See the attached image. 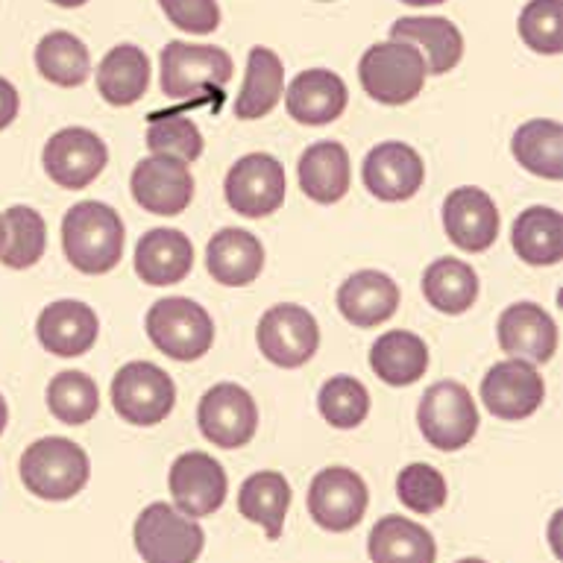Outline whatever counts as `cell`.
I'll use <instances>...</instances> for the list:
<instances>
[{
  "mask_svg": "<svg viewBox=\"0 0 563 563\" xmlns=\"http://www.w3.org/2000/svg\"><path fill=\"white\" fill-rule=\"evenodd\" d=\"M519 35L537 53L558 56L563 51V3L561 0H528L519 12Z\"/></svg>",
  "mask_w": 563,
  "mask_h": 563,
  "instance_id": "41",
  "label": "cell"
},
{
  "mask_svg": "<svg viewBox=\"0 0 563 563\" xmlns=\"http://www.w3.org/2000/svg\"><path fill=\"white\" fill-rule=\"evenodd\" d=\"M369 367L385 385L408 387L420 382L429 369V346L420 334L394 329L376 338L369 346Z\"/></svg>",
  "mask_w": 563,
  "mask_h": 563,
  "instance_id": "28",
  "label": "cell"
},
{
  "mask_svg": "<svg viewBox=\"0 0 563 563\" xmlns=\"http://www.w3.org/2000/svg\"><path fill=\"white\" fill-rule=\"evenodd\" d=\"M126 229L121 214L100 200H82L70 206L62 218V250L79 273L103 276L123 258Z\"/></svg>",
  "mask_w": 563,
  "mask_h": 563,
  "instance_id": "1",
  "label": "cell"
},
{
  "mask_svg": "<svg viewBox=\"0 0 563 563\" xmlns=\"http://www.w3.org/2000/svg\"><path fill=\"white\" fill-rule=\"evenodd\" d=\"M194 267V244L179 229H150L135 246V273L153 288L183 282Z\"/></svg>",
  "mask_w": 563,
  "mask_h": 563,
  "instance_id": "26",
  "label": "cell"
},
{
  "mask_svg": "<svg viewBox=\"0 0 563 563\" xmlns=\"http://www.w3.org/2000/svg\"><path fill=\"white\" fill-rule=\"evenodd\" d=\"M285 91V68L271 47H253L246 56V74L235 100L238 121H258L279 106Z\"/></svg>",
  "mask_w": 563,
  "mask_h": 563,
  "instance_id": "29",
  "label": "cell"
},
{
  "mask_svg": "<svg viewBox=\"0 0 563 563\" xmlns=\"http://www.w3.org/2000/svg\"><path fill=\"white\" fill-rule=\"evenodd\" d=\"M44 170L53 183L68 191H82L103 174L109 162V150L97 132L86 126H65L53 132L51 141L42 150Z\"/></svg>",
  "mask_w": 563,
  "mask_h": 563,
  "instance_id": "13",
  "label": "cell"
},
{
  "mask_svg": "<svg viewBox=\"0 0 563 563\" xmlns=\"http://www.w3.org/2000/svg\"><path fill=\"white\" fill-rule=\"evenodd\" d=\"M202 132L200 126L185 114H150L147 147L153 156L179 158L191 165L202 156Z\"/></svg>",
  "mask_w": 563,
  "mask_h": 563,
  "instance_id": "38",
  "label": "cell"
},
{
  "mask_svg": "<svg viewBox=\"0 0 563 563\" xmlns=\"http://www.w3.org/2000/svg\"><path fill=\"white\" fill-rule=\"evenodd\" d=\"M162 95L170 100H188L200 91H214L232 79V56L211 44L167 42L162 47Z\"/></svg>",
  "mask_w": 563,
  "mask_h": 563,
  "instance_id": "6",
  "label": "cell"
},
{
  "mask_svg": "<svg viewBox=\"0 0 563 563\" xmlns=\"http://www.w3.org/2000/svg\"><path fill=\"white\" fill-rule=\"evenodd\" d=\"M408 7H434V3H443V0H402Z\"/></svg>",
  "mask_w": 563,
  "mask_h": 563,
  "instance_id": "46",
  "label": "cell"
},
{
  "mask_svg": "<svg viewBox=\"0 0 563 563\" xmlns=\"http://www.w3.org/2000/svg\"><path fill=\"white\" fill-rule=\"evenodd\" d=\"M367 191L382 202H405L426 183L422 156L405 141H382L369 150L361 165Z\"/></svg>",
  "mask_w": 563,
  "mask_h": 563,
  "instance_id": "17",
  "label": "cell"
},
{
  "mask_svg": "<svg viewBox=\"0 0 563 563\" xmlns=\"http://www.w3.org/2000/svg\"><path fill=\"white\" fill-rule=\"evenodd\" d=\"M255 341L264 358L282 369H297L314 358L320 346V325L314 314L294 302L267 308L255 329Z\"/></svg>",
  "mask_w": 563,
  "mask_h": 563,
  "instance_id": "9",
  "label": "cell"
},
{
  "mask_svg": "<svg viewBox=\"0 0 563 563\" xmlns=\"http://www.w3.org/2000/svg\"><path fill=\"white\" fill-rule=\"evenodd\" d=\"M290 508V484L276 470L253 473L238 490V510L246 522L264 528L267 540H279Z\"/></svg>",
  "mask_w": 563,
  "mask_h": 563,
  "instance_id": "30",
  "label": "cell"
},
{
  "mask_svg": "<svg viewBox=\"0 0 563 563\" xmlns=\"http://www.w3.org/2000/svg\"><path fill=\"white\" fill-rule=\"evenodd\" d=\"M202 438L211 446L241 449L255 438L258 431V405L246 387L235 382H220L206 390L197 408Z\"/></svg>",
  "mask_w": 563,
  "mask_h": 563,
  "instance_id": "11",
  "label": "cell"
},
{
  "mask_svg": "<svg viewBox=\"0 0 563 563\" xmlns=\"http://www.w3.org/2000/svg\"><path fill=\"white\" fill-rule=\"evenodd\" d=\"M18 109H21V97H18V88L12 86L7 77H0V130H7L9 123L15 121Z\"/></svg>",
  "mask_w": 563,
  "mask_h": 563,
  "instance_id": "43",
  "label": "cell"
},
{
  "mask_svg": "<svg viewBox=\"0 0 563 563\" xmlns=\"http://www.w3.org/2000/svg\"><path fill=\"white\" fill-rule=\"evenodd\" d=\"M510 153L528 174L552 179V183L563 179V126L558 121L537 118V121L522 123L514 132Z\"/></svg>",
  "mask_w": 563,
  "mask_h": 563,
  "instance_id": "34",
  "label": "cell"
},
{
  "mask_svg": "<svg viewBox=\"0 0 563 563\" xmlns=\"http://www.w3.org/2000/svg\"><path fill=\"white\" fill-rule=\"evenodd\" d=\"M367 484L350 466H325L308 487V514L317 526L334 534L350 531L367 514Z\"/></svg>",
  "mask_w": 563,
  "mask_h": 563,
  "instance_id": "12",
  "label": "cell"
},
{
  "mask_svg": "<svg viewBox=\"0 0 563 563\" xmlns=\"http://www.w3.org/2000/svg\"><path fill=\"white\" fill-rule=\"evenodd\" d=\"M338 308L355 329L387 323L399 308V285L382 271H358L338 288Z\"/></svg>",
  "mask_w": 563,
  "mask_h": 563,
  "instance_id": "24",
  "label": "cell"
},
{
  "mask_svg": "<svg viewBox=\"0 0 563 563\" xmlns=\"http://www.w3.org/2000/svg\"><path fill=\"white\" fill-rule=\"evenodd\" d=\"M373 563H434L438 545L429 528L408 517H382L367 537Z\"/></svg>",
  "mask_w": 563,
  "mask_h": 563,
  "instance_id": "27",
  "label": "cell"
},
{
  "mask_svg": "<svg viewBox=\"0 0 563 563\" xmlns=\"http://www.w3.org/2000/svg\"><path fill=\"white\" fill-rule=\"evenodd\" d=\"M132 540L144 563H197L206 545L200 522L167 501H153L141 510Z\"/></svg>",
  "mask_w": 563,
  "mask_h": 563,
  "instance_id": "4",
  "label": "cell"
},
{
  "mask_svg": "<svg viewBox=\"0 0 563 563\" xmlns=\"http://www.w3.org/2000/svg\"><path fill=\"white\" fill-rule=\"evenodd\" d=\"M35 68L53 86L77 88L91 77V56L79 35L53 30L35 47Z\"/></svg>",
  "mask_w": 563,
  "mask_h": 563,
  "instance_id": "35",
  "label": "cell"
},
{
  "mask_svg": "<svg viewBox=\"0 0 563 563\" xmlns=\"http://www.w3.org/2000/svg\"><path fill=\"white\" fill-rule=\"evenodd\" d=\"M320 3H329V0H320Z\"/></svg>",
  "mask_w": 563,
  "mask_h": 563,
  "instance_id": "49",
  "label": "cell"
},
{
  "mask_svg": "<svg viewBox=\"0 0 563 563\" xmlns=\"http://www.w3.org/2000/svg\"><path fill=\"white\" fill-rule=\"evenodd\" d=\"M229 209L244 218H267L285 202V167L271 153H246L229 167L223 183Z\"/></svg>",
  "mask_w": 563,
  "mask_h": 563,
  "instance_id": "10",
  "label": "cell"
},
{
  "mask_svg": "<svg viewBox=\"0 0 563 563\" xmlns=\"http://www.w3.org/2000/svg\"><path fill=\"white\" fill-rule=\"evenodd\" d=\"M317 408L332 429H358L369 413L367 387L352 376H332L317 394Z\"/></svg>",
  "mask_w": 563,
  "mask_h": 563,
  "instance_id": "39",
  "label": "cell"
},
{
  "mask_svg": "<svg viewBox=\"0 0 563 563\" xmlns=\"http://www.w3.org/2000/svg\"><path fill=\"white\" fill-rule=\"evenodd\" d=\"M88 475L91 464L86 449L68 438L35 440L21 455V482L38 499H74L88 484Z\"/></svg>",
  "mask_w": 563,
  "mask_h": 563,
  "instance_id": "2",
  "label": "cell"
},
{
  "mask_svg": "<svg viewBox=\"0 0 563 563\" xmlns=\"http://www.w3.org/2000/svg\"><path fill=\"white\" fill-rule=\"evenodd\" d=\"M0 244H3V227H0Z\"/></svg>",
  "mask_w": 563,
  "mask_h": 563,
  "instance_id": "48",
  "label": "cell"
},
{
  "mask_svg": "<svg viewBox=\"0 0 563 563\" xmlns=\"http://www.w3.org/2000/svg\"><path fill=\"white\" fill-rule=\"evenodd\" d=\"M206 267L211 279L227 288H246L264 271V244L253 232L223 227L206 246Z\"/></svg>",
  "mask_w": 563,
  "mask_h": 563,
  "instance_id": "22",
  "label": "cell"
},
{
  "mask_svg": "<svg viewBox=\"0 0 563 563\" xmlns=\"http://www.w3.org/2000/svg\"><path fill=\"white\" fill-rule=\"evenodd\" d=\"M297 176L308 200L320 206L341 202L352 185L350 153L341 141H317L299 156Z\"/></svg>",
  "mask_w": 563,
  "mask_h": 563,
  "instance_id": "25",
  "label": "cell"
},
{
  "mask_svg": "<svg viewBox=\"0 0 563 563\" xmlns=\"http://www.w3.org/2000/svg\"><path fill=\"white\" fill-rule=\"evenodd\" d=\"M112 405L130 426H158L176 405V385L153 361H130L112 378Z\"/></svg>",
  "mask_w": 563,
  "mask_h": 563,
  "instance_id": "7",
  "label": "cell"
},
{
  "mask_svg": "<svg viewBox=\"0 0 563 563\" xmlns=\"http://www.w3.org/2000/svg\"><path fill=\"white\" fill-rule=\"evenodd\" d=\"M147 338L174 361H200L214 343V323L200 302L188 297H165L147 311Z\"/></svg>",
  "mask_w": 563,
  "mask_h": 563,
  "instance_id": "5",
  "label": "cell"
},
{
  "mask_svg": "<svg viewBox=\"0 0 563 563\" xmlns=\"http://www.w3.org/2000/svg\"><path fill=\"white\" fill-rule=\"evenodd\" d=\"M510 244L531 267H554L563 258V218L558 209L531 206L514 220Z\"/></svg>",
  "mask_w": 563,
  "mask_h": 563,
  "instance_id": "32",
  "label": "cell"
},
{
  "mask_svg": "<svg viewBox=\"0 0 563 563\" xmlns=\"http://www.w3.org/2000/svg\"><path fill=\"white\" fill-rule=\"evenodd\" d=\"M56 7H65V9H77V7H86L88 0H51Z\"/></svg>",
  "mask_w": 563,
  "mask_h": 563,
  "instance_id": "45",
  "label": "cell"
},
{
  "mask_svg": "<svg viewBox=\"0 0 563 563\" xmlns=\"http://www.w3.org/2000/svg\"><path fill=\"white\" fill-rule=\"evenodd\" d=\"M422 297L440 314H464L478 299V273L461 258H438L422 273Z\"/></svg>",
  "mask_w": 563,
  "mask_h": 563,
  "instance_id": "33",
  "label": "cell"
},
{
  "mask_svg": "<svg viewBox=\"0 0 563 563\" xmlns=\"http://www.w3.org/2000/svg\"><path fill=\"white\" fill-rule=\"evenodd\" d=\"M150 59L135 44H118L97 68V91L109 106H132L147 95Z\"/></svg>",
  "mask_w": 563,
  "mask_h": 563,
  "instance_id": "31",
  "label": "cell"
},
{
  "mask_svg": "<svg viewBox=\"0 0 563 563\" xmlns=\"http://www.w3.org/2000/svg\"><path fill=\"white\" fill-rule=\"evenodd\" d=\"M35 334L44 350L59 358H79L95 346L100 320L95 308L79 299H56L35 320Z\"/></svg>",
  "mask_w": 563,
  "mask_h": 563,
  "instance_id": "20",
  "label": "cell"
},
{
  "mask_svg": "<svg viewBox=\"0 0 563 563\" xmlns=\"http://www.w3.org/2000/svg\"><path fill=\"white\" fill-rule=\"evenodd\" d=\"M167 21L185 33L209 35L220 26L218 0H158Z\"/></svg>",
  "mask_w": 563,
  "mask_h": 563,
  "instance_id": "42",
  "label": "cell"
},
{
  "mask_svg": "<svg viewBox=\"0 0 563 563\" xmlns=\"http://www.w3.org/2000/svg\"><path fill=\"white\" fill-rule=\"evenodd\" d=\"M394 42L411 44L426 59V70L434 77H443L455 68L464 56V35L452 21L438 15H408L394 21L390 26Z\"/></svg>",
  "mask_w": 563,
  "mask_h": 563,
  "instance_id": "23",
  "label": "cell"
},
{
  "mask_svg": "<svg viewBox=\"0 0 563 563\" xmlns=\"http://www.w3.org/2000/svg\"><path fill=\"white\" fill-rule=\"evenodd\" d=\"M3 227V244H0V262L12 271H26L42 262L47 250V223L30 206H12L0 214Z\"/></svg>",
  "mask_w": 563,
  "mask_h": 563,
  "instance_id": "36",
  "label": "cell"
},
{
  "mask_svg": "<svg viewBox=\"0 0 563 563\" xmlns=\"http://www.w3.org/2000/svg\"><path fill=\"white\" fill-rule=\"evenodd\" d=\"M457 563H487V561H482V558H464V561H457Z\"/></svg>",
  "mask_w": 563,
  "mask_h": 563,
  "instance_id": "47",
  "label": "cell"
},
{
  "mask_svg": "<svg viewBox=\"0 0 563 563\" xmlns=\"http://www.w3.org/2000/svg\"><path fill=\"white\" fill-rule=\"evenodd\" d=\"M496 334L501 352L528 364H545L558 352V325L552 314L537 302H517L505 308L496 323Z\"/></svg>",
  "mask_w": 563,
  "mask_h": 563,
  "instance_id": "19",
  "label": "cell"
},
{
  "mask_svg": "<svg viewBox=\"0 0 563 563\" xmlns=\"http://www.w3.org/2000/svg\"><path fill=\"white\" fill-rule=\"evenodd\" d=\"M545 382L534 364L522 358H508L493 364L482 382V402L499 420H526L543 405Z\"/></svg>",
  "mask_w": 563,
  "mask_h": 563,
  "instance_id": "15",
  "label": "cell"
},
{
  "mask_svg": "<svg viewBox=\"0 0 563 563\" xmlns=\"http://www.w3.org/2000/svg\"><path fill=\"white\" fill-rule=\"evenodd\" d=\"M499 209L487 191L464 185L443 202V229L449 241L464 253H484L499 238Z\"/></svg>",
  "mask_w": 563,
  "mask_h": 563,
  "instance_id": "18",
  "label": "cell"
},
{
  "mask_svg": "<svg viewBox=\"0 0 563 563\" xmlns=\"http://www.w3.org/2000/svg\"><path fill=\"white\" fill-rule=\"evenodd\" d=\"M9 422V408H7V399L0 396V434H3V429H7Z\"/></svg>",
  "mask_w": 563,
  "mask_h": 563,
  "instance_id": "44",
  "label": "cell"
},
{
  "mask_svg": "<svg viewBox=\"0 0 563 563\" xmlns=\"http://www.w3.org/2000/svg\"><path fill=\"white\" fill-rule=\"evenodd\" d=\"M167 487H170L176 510H183L185 517L191 519L218 514L229 493L223 466L206 452H185L176 457L167 475Z\"/></svg>",
  "mask_w": 563,
  "mask_h": 563,
  "instance_id": "16",
  "label": "cell"
},
{
  "mask_svg": "<svg viewBox=\"0 0 563 563\" xmlns=\"http://www.w3.org/2000/svg\"><path fill=\"white\" fill-rule=\"evenodd\" d=\"M130 188L132 200L158 218H176L194 200V176L179 158H141L130 176Z\"/></svg>",
  "mask_w": 563,
  "mask_h": 563,
  "instance_id": "14",
  "label": "cell"
},
{
  "mask_svg": "<svg viewBox=\"0 0 563 563\" xmlns=\"http://www.w3.org/2000/svg\"><path fill=\"white\" fill-rule=\"evenodd\" d=\"M47 408L65 426H86L100 411L97 382L79 369H62L47 385Z\"/></svg>",
  "mask_w": 563,
  "mask_h": 563,
  "instance_id": "37",
  "label": "cell"
},
{
  "mask_svg": "<svg viewBox=\"0 0 563 563\" xmlns=\"http://www.w3.org/2000/svg\"><path fill=\"white\" fill-rule=\"evenodd\" d=\"M422 438L440 452H457L470 446L478 431V408L461 382H438L431 385L417 408Z\"/></svg>",
  "mask_w": 563,
  "mask_h": 563,
  "instance_id": "8",
  "label": "cell"
},
{
  "mask_svg": "<svg viewBox=\"0 0 563 563\" xmlns=\"http://www.w3.org/2000/svg\"><path fill=\"white\" fill-rule=\"evenodd\" d=\"M346 103H350L346 82L334 70L325 68L302 70L285 95L288 114L306 126H325V123L338 121L346 112Z\"/></svg>",
  "mask_w": 563,
  "mask_h": 563,
  "instance_id": "21",
  "label": "cell"
},
{
  "mask_svg": "<svg viewBox=\"0 0 563 563\" xmlns=\"http://www.w3.org/2000/svg\"><path fill=\"white\" fill-rule=\"evenodd\" d=\"M426 59L405 42H378L358 62V79L376 103L405 106L426 86Z\"/></svg>",
  "mask_w": 563,
  "mask_h": 563,
  "instance_id": "3",
  "label": "cell"
},
{
  "mask_svg": "<svg viewBox=\"0 0 563 563\" xmlns=\"http://www.w3.org/2000/svg\"><path fill=\"white\" fill-rule=\"evenodd\" d=\"M396 496L408 510L420 514V517H429V514H438L446 505V478H443L438 466L417 461V464H408L405 470H399Z\"/></svg>",
  "mask_w": 563,
  "mask_h": 563,
  "instance_id": "40",
  "label": "cell"
}]
</instances>
